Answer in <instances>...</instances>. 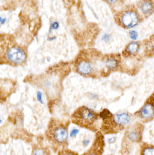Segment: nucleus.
Instances as JSON below:
<instances>
[{
  "label": "nucleus",
  "mask_w": 154,
  "mask_h": 155,
  "mask_svg": "<svg viewBox=\"0 0 154 155\" xmlns=\"http://www.w3.org/2000/svg\"><path fill=\"white\" fill-rule=\"evenodd\" d=\"M103 63L108 72L118 71L121 64V56L118 54H111L104 55Z\"/></svg>",
  "instance_id": "9"
},
{
  "label": "nucleus",
  "mask_w": 154,
  "mask_h": 155,
  "mask_svg": "<svg viewBox=\"0 0 154 155\" xmlns=\"http://www.w3.org/2000/svg\"><path fill=\"white\" fill-rule=\"evenodd\" d=\"M144 51L146 57H150L154 55V34L149 40L144 41Z\"/></svg>",
  "instance_id": "13"
},
{
  "label": "nucleus",
  "mask_w": 154,
  "mask_h": 155,
  "mask_svg": "<svg viewBox=\"0 0 154 155\" xmlns=\"http://www.w3.org/2000/svg\"><path fill=\"white\" fill-rule=\"evenodd\" d=\"M143 122L151 121L154 118V93L146 99L143 106L134 114Z\"/></svg>",
  "instance_id": "7"
},
{
  "label": "nucleus",
  "mask_w": 154,
  "mask_h": 155,
  "mask_svg": "<svg viewBox=\"0 0 154 155\" xmlns=\"http://www.w3.org/2000/svg\"><path fill=\"white\" fill-rule=\"evenodd\" d=\"M32 155H49V152L47 148L42 147H36L33 148Z\"/></svg>",
  "instance_id": "15"
},
{
  "label": "nucleus",
  "mask_w": 154,
  "mask_h": 155,
  "mask_svg": "<svg viewBox=\"0 0 154 155\" xmlns=\"http://www.w3.org/2000/svg\"><path fill=\"white\" fill-rule=\"evenodd\" d=\"M58 24L56 22L53 23L52 25V28L53 29H57L58 28Z\"/></svg>",
  "instance_id": "23"
},
{
  "label": "nucleus",
  "mask_w": 154,
  "mask_h": 155,
  "mask_svg": "<svg viewBox=\"0 0 154 155\" xmlns=\"http://www.w3.org/2000/svg\"><path fill=\"white\" fill-rule=\"evenodd\" d=\"M27 50L11 37H1L0 62L12 66L23 65L27 60Z\"/></svg>",
  "instance_id": "2"
},
{
  "label": "nucleus",
  "mask_w": 154,
  "mask_h": 155,
  "mask_svg": "<svg viewBox=\"0 0 154 155\" xmlns=\"http://www.w3.org/2000/svg\"><path fill=\"white\" fill-rule=\"evenodd\" d=\"M102 55L94 49H84L80 52L74 62V67L77 73L88 78H96L101 74L99 65L103 64Z\"/></svg>",
  "instance_id": "1"
},
{
  "label": "nucleus",
  "mask_w": 154,
  "mask_h": 155,
  "mask_svg": "<svg viewBox=\"0 0 154 155\" xmlns=\"http://www.w3.org/2000/svg\"><path fill=\"white\" fill-rule=\"evenodd\" d=\"M37 99L38 101L39 102L40 104H43V100L42 99V93L41 92L39 91L37 94Z\"/></svg>",
  "instance_id": "19"
},
{
  "label": "nucleus",
  "mask_w": 154,
  "mask_h": 155,
  "mask_svg": "<svg viewBox=\"0 0 154 155\" xmlns=\"http://www.w3.org/2000/svg\"><path fill=\"white\" fill-rule=\"evenodd\" d=\"M110 37L108 35H105L103 36L102 40L105 42H108L110 40Z\"/></svg>",
  "instance_id": "21"
},
{
  "label": "nucleus",
  "mask_w": 154,
  "mask_h": 155,
  "mask_svg": "<svg viewBox=\"0 0 154 155\" xmlns=\"http://www.w3.org/2000/svg\"><path fill=\"white\" fill-rule=\"evenodd\" d=\"M78 133V130L76 129H74V130L71 131V137H73L76 136Z\"/></svg>",
  "instance_id": "22"
},
{
  "label": "nucleus",
  "mask_w": 154,
  "mask_h": 155,
  "mask_svg": "<svg viewBox=\"0 0 154 155\" xmlns=\"http://www.w3.org/2000/svg\"><path fill=\"white\" fill-rule=\"evenodd\" d=\"M140 155H154V146L146 145L142 149Z\"/></svg>",
  "instance_id": "14"
},
{
  "label": "nucleus",
  "mask_w": 154,
  "mask_h": 155,
  "mask_svg": "<svg viewBox=\"0 0 154 155\" xmlns=\"http://www.w3.org/2000/svg\"><path fill=\"white\" fill-rule=\"evenodd\" d=\"M99 117V114L83 106L75 110L71 118L73 124L91 131H96L97 130V123Z\"/></svg>",
  "instance_id": "6"
},
{
  "label": "nucleus",
  "mask_w": 154,
  "mask_h": 155,
  "mask_svg": "<svg viewBox=\"0 0 154 155\" xmlns=\"http://www.w3.org/2000/svg\"><path fill=\"white\" fill-rule=\"evenodd\" d=\"M143 18L137 7L132 5L124 6L120 11L117 12L114 15L117 24L125 29L137 26L143 21Z\"/></svg>",
  "instance_id": "5"
},
{
  "label": "nucleus",
  "mask_w": 154,
  "mask_h": 155,
  "mask_svg": "<svg viewBox=\"0 0 154 155\" xmlns=\"http://www.w3.org/2000/svg\"><path fill=\"white\" fill-rule=\"evenodd\" d=\"M104 145V137L100 132H98L91 147L82 155H102Z\"/></svg>",
  "instance_id": "10"
},
{
  "label": "nucleus",
  "mask_w": 154,
  "mask_h": 155,
  "mask_svg": "<svg viewBox=\"0 0 154 155\" xmlns=\"http://www.w3.org/2000/svg\"><path fill=\"white\" fill-rule=\"evenodd\" d=\"M45 136L54 148L63 149L68 146V129L63 123L57 119H51L45 133Z\"/></svg>",
  "instance_id": "3"
},
{
  "label": "nucleus",
  "mask_w": 154,
  "mask_h": 155,
  "mask_svg": "<svg viewBox=\"0 0 154 155\" xmlns=\"http://www.w3.org/2000/svg\"><path fill=\"white\" fill-rule=\"evenodd\" d=\"M143 126L140 123L134 124L128 128L125 134V141L129 144L137 143L142 139Z\"/></svg>",
  "instance_id": "8"
},
{
  "label": "nucleus",
  "mask_w": 154,
  "mask_h": 155,
  "mask_svg": "<svg viewBox=\"0 0 154 155\" xmlns=\"http://www.w3.org/2000/svg\"><path fill=\"white\" fill-rule=\"evenodd\" d=\"M142 44L139 41H132L125 47L122 52V56L126 59L132 58L137 56L140 51Z\"/></svg>",
  "instance_id": "12"
},
{
  "label": "nucleus",
  "mask_w": 154,
  "mask_h": 155,
  "mask_svg": "<svg viewBox=\"0 0 154 155\" xmlns=\"http://www.w3.org/2000/svg\"><path fill=\"white\" fill-rule=\"evenodd\" d=\"M116 141V137H111V138H108V142L109 144H112L115 143Z\"/></svg>",
  "instance_id": "20"
},
{
  "label": "nucleus",
  "mask_w": 154,
  "mask_h": 155,
  "mask_svg": "<svg viewBox=\"0 0 154 155\" xmlns=\"http://www.w3.org/2000/svg\"><path fill=\"white\" fill-rule=\"evenodd\" d=\"M129 35H130V38L134 40H136L137 39V36H138L137 33L134 31H130Z\"/></svg>",
  "instance_id": "18"
},
{
  "label": "nucleus",
  "mask_w": 154,
  "mask_h": 155,
  "mask_svg": "<svg viewBox=\"0 0 154 155\" xmlns=\"http://www.w3.org/2000/svg\"><path fill=\"white\" fill-rule=\"evenodd\" d=\"M59 155H78L76 152L64 148L59 152Z\"/></svg>",
  "instance_id": "17"
},
{
  "label": "nucleus",
  "mask_w": 154,
  "mask_h": 155,
  "mask_svg": "<svg viewBox=\"0 0 154 155\" xmlns=\"http://www.w3.org/2000/svg\"><path fill=\"white\" fill-rule=\"evenodd\" d=\"M103 120L101 129L103 133L110 134L118 132L128 127L132 121L130 114L126 112L113 114L110 112L100 117Z\"/></svg>",
  "instance_id": "4"
},
{
  "label": "nucleus",
  "mask_w": 154,
  "mask_h": 155,
  "mask_svg": "<svg viewBox=\"0 0 154 155\" xmlns=\"http://www.w3.org/2000/svg\"><path fill=\"white\" fill-rule=\"evenodd\" d=\"M111 7L113 8L122 5L123 0H104Z\"/></svg>",
  "instance_id": "16"
},
{
  "label": "nucleus",
  "mask_w": 154,
  "mask_h": 155,
  "mask_svg": "<svg viewBox=\"0 0 154 155\" xmlns=\"http://www.w3.org/2000/svg\"><path fill=\"white\" fill-rule=\"evenodd\" d=\"M137 7L144 18H148L154 13V2L152 0H139Z\"/></svg>",
  "instance_id": "11"
}]
</instances>
